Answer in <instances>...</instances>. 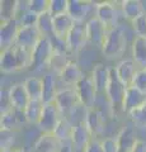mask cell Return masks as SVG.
I'll return each mask as SVG.
<instances>
[{"label": "cell", "instance_id": "32", "mask_svg": "<svg viewBox=\"0 0 146 152\" xmlns=\"http://www.w3.org/2000/svg\"><path fill=\"white\" fill-rule=\"evenodd\" d=\"M130 118V121L134 123L135 126L140 127H146V103L144 105L139 107L137 109H135L131 113L127 114Z\"/></svg>", "mask_w": 146, "mask_h": 152}, {"label": "cell", "instance_id": "30", "mask_svg": "<svg viewBox=\"0 0 146 152\" xmlns=\"http://www.w3.org/2000/svg\"><path fill=\"white\" fill-rule=\"evenodd\" d=\"M0 126H1V131H12V132H17L21 128V123L17 118L15 110L12 109L7 113L1 114L0 118Z\"/></svg>", "mask_w": 146, "mask_h": 152}, {"label": "cell", "instance_id": "22", "mask_svg": "<svg viewBox=\"0 0 146 152\" xmlns=\"http://www.w3.org/2000/svg\"><path fill=\"white\" fill-rule=\"evenodd\" d=\"M75 22L67 13L54 17V37L57 39L65 41L70 31L74 28Z\"/></svg>", "mask_w": 146, "mask_h": 152}, {"label": "cell", "instance_id": "18", "mask_svg": "<svg viewBox=\"0 0 146 152\" xmlns=\"http://www.w3.org/2000/svg\"><path fill=\"white\" fill-rule=\"evenodd\" d=\"M90 75L98 95H106L108 83H109L111 67H107L104 64H97Z\"/></svg>", "mask_w": 146, "mask_h": 152}, {"label": "cell", "instance_id": "21", "mask_svg": "<svg viewBox=\"0 0 146 152\" xmlns=\"http://www.w3.org/2000/svg\"><path fill=\"white\" fill-rule=\"evenodd\" d=\"M43 80V94H42V102L45 104L47 103H54L56 94L59 91V86H57V80L59 79V74L56 75L54 71H48L45 72V75L42 76Z\"/></svg>", "mask_w": 146, "mask_h": 152}, {"label": "cell", "instance_id": "8", "mask_svg": "<svg viewBox=\"0 0 146 152\" xmlns=\"http://www.w3.org/2000/svg\"><path fill=\"white\" fill-rule=\"evenodd\" d=\"M43 37L38 31L37 26L32 27H21L17 34V39L14 46H18L21 48H24L28 51H33L40 39Z\"/></svg>", "mask_w": 146, "mask_h": 152}, {"label": "cell", "instance_id": "35", "mask_svg": "<svg viewBox=\"0 0 146 152\" xmlns=\"http://www.w3.org/2000/svg\"><path fill=\"white\" fill-rule=\"evenodd\" d=\"M135 37H146V13L131 22Z\"/></svg>", "mask_w": 146, "mask_h": 152}, {"label": "cell", "instance_id": "17", "mask_svg": "<svg viewBox=\"0 0 146 152\" xmlns=\"http://www.w3.org/2000/svg\"><path fill=\"white\" fill-rule=\"evenodd\" d=\"M94 138L93 134L89 131V128L87 127L85 122H81L79 124L74 126L73 129V136H71V145L74 147L75 151H80L83 152L85 150V147L88 146V143Z\"/></svg>", "mask_w": 146, "mask_h": 152}, {"label": "cell", "instance_id": "13", "mask_svg": "<svg viewBox=\"0 0 146 152\" xmlns=\"http://www.w3.org/2000/svg\"><path fill=\"white\" fill-rule=\"evenodd\" d=\"M83 71L75 61H69L62 69L59 71L60 81L65 85V88H75L76 84L83 79Z\"/></svg>", "mask_w": 146, "mask_h": 152}, {"label": "cell", "instance_id": "24", "mask_svg": "<svg viewBox=\"0 0 146 152\" xmlns=\"http://www.w3.org/2000/svg\"><path fill=\"white\" fill-rule=\"evenodd\" d=\"M61 142L54 134L41 133L33 145V152H59Z\"/></svg>", "mask_w": 146, "mask_h": 152}, {"label": "cell", "instance_id": "1", "mask_svg": "<svg viewBox=\"0 0 146 152\" xmlns=\"http://www.w3.org/2000/svg\"><path fill=\"white\" fill-rule=\"evenodd\" d=\"M55 57V48L50 37H42L40 42L32 51V66L29 70L42 72L43 69L52 66Z\"/></svg>", "mask_w": 146, "mask_h": 152}, {"label": "cell", "instance_id": "39", "mask_svg": "<svg viewBox=\"0 0 146 152\" xmlns=\"http://www.w3.org/2000/svg\"><path fill=\"white\" fill-rule=\"evenodd\" d=\"M102 147L104 152H120L117 137H107V138L102 140Z\"/></svg>", "mask_w": 146, "mask_h": 152}, {"label": "cell", "instance_id": "5", "mask_svg": "<svg viewBox=\"0 0 146 152\" xmlns=\"http://www.w3.org/2000/svg\"><path fill=\"white\" fill-rule=\"evenodd\" d=\"M97 4L83 0H69L67 14L75 23H87L89 19L95 17Z\"/></svg>", "mask_w": 146, "mask_h": 152}, {"label": "cell", "instance_id": "3", "mask_svg": "<svg viewBox=\"0 0 146 152\" xmlns=\"http://www.w3.org/2000/svg\"><path fill=\"white\" fill-rule=\"evenodd\" d=\"M126 86L121 83L118 75L116 72V67H111V75H109V83L107 86L106 96L109 100L113 110H122V103H123Z\"/></svg>", "mask_w": 146, "mask_h": 152}, {"label": "cell", "instance_id": "11", "mask_svg": "<svg viewBox=\"0 0 146 152\" xmlns=\"http://www.w3.org/2000/svg\"><path fill=\"white\" fill-rule=\"evenodd\" d=\"M19 28L21 24L15 18L1 20V27H0V46H1V50L14 46Z\"/></svg>", "mask_w": 146, "mask_h": 152}, {"label": "cell", "instance_id": "28", "mask_svg": "<svg viewBox=\"0 0 146 152\" xmlns=\"http://www.w3.org/2000/svg\"><path fill=\"white\" fill-rule=\"evenodd\" d=\"M45 103L42 100H31L29 104L24 109V114L27 118V123L31 126H37L41 119L42 112H43Z\"/></svg>", "mask_w": 146, "mask_h": 152}, {"label": "cell", "instance_id": "25", "mask_svg": "<svg viewBox=\"0 0 146 152\" xmlns=\"http://www.w3.org/2000/svg\"><path fill=\"white\" fill-rule=\"evenodd\" d=\"M132 60L140 70H146V37H135L131 46Z\"/></svg>", "mask_w": 146, "mask_h": 152}, {"label": "cell", "instance_id": "10", "mask_svg": "<svg viewBox=\"0 0 146 152\" xmlns=\"http://www.w3.org/2000/svg\"><path fill=\"white\" fill-rule=\"evenodd\" d=\"M65 42H66V46L70 53H76V52L81 50L88 43L85 23H75L74 28L70 31Z\"/></svg>", "mask_w": 146, "mask_h": 152}, {"label": "cell", "instance_id": "23", "mask_svg": "<svg viewBox=\"0 0 146 152\" xmlns=\"http://www.w3.org/2000/svg\"><path fill=\"white\" fill-rule=\"evenodd\" d=\"M85 124L89 128V131H90L94 138H98V136L104 129L106 122L103 119L101 112L97 108H89L85 117Z\"/></svg>", "mask_w": 146, "mask_h": 152}, {"label": "cell", "instance_id": "14", "mask_svg": "<svg viewBox=\"0 0 146 152\" xmlns=\"http://www.w3.org/2000/svg\"><path fill=\"white\" fill-rule=\"evenodd\" d=\"M146 103V94L142 93L135 86H128L126 89L123 103H122V110L125 114L131 113L139 107L144 105Z\"/></svg>", "mask_w": 146, "mask_h": 152}, {"label": "cell", "instance_id": "16", "mask_svg": "<svg viewBox=\"0 0 146 152\" xmlns=\"http://www.w3.org/2000/svg\"><path fill=\"white\" fill-rule=\"evenodd\" d=\"M116 67V72L118 75V77L121 80V83L125 85L126 88L132 86L135 76L137 74V71L140 70L137 67V65L134 62L132 58H127V60H122L120 61Z\"/></svg>", "mask_w": 146, "mask_h": 152}, {"label": "cell", "instance_id": "27", "mask_svg": "<svg viewBox=\"0 0 146 152\" xmlns=\"http://www.w3.org/2000/svg\"><path fill=\"white\" fill-rule=\"evenodd\" d=\"M24 88L29 95L31 100H42V94H43V80L38 76H29L24 81Z\"/></svg>", "mask_w": 146, "mask_h": 152}, {"label": "cell", "instance_id": "4", "mask_svg": "<svg viewBox=\"0 0 146 152\" xmlns=\"http://www.w3.org/2000/svg\"><path fill=\"white\" fill-rule=\"evenodd\" d=\"M62 119V115L59 110L57 105L54 103H47L43 107L41 119L37 124V129L41 133H47V134H54L56 127L59 126L60 121Z\"/></svg>", "mask_w": 146, "mask_h": 152}, {"label": "cell", "instance_id": "19", "mask_svg": "<svg viewBox=\"0 0 146 152\" xmlns=\"http://www.w3.org/2000/svg\"><path fill=\"white\" fill-rule=\"evenodd\" d=\"M0 70H1L3 74L7 75L21 71L19 61H18V56L14 46L1 50V53H0Z\"/></svg>", "mask_w": 146, "mask_h": 152}, {"label": "cell", "instance_id": "6", "mask_svg": "<svg viewBox=\"0 0 146 152\" xmlns=\"http://www.w3.org/2000/svg\"><path fill=\"white\" fill-rule=\"evenodd\" d=\"M75 91L78 94L79 98V103L84 105L85 108H93L95 104L98 93L94 86L92 75H84L83 79L76 84L75 86Z\"/></svg>", "mask_w": 146, "mask_h": 152}, {"label": "cell", "instance_id": "31", "mask_svg": "<svg viewBox=\"0 0 146 152\" xmlns=\"http://www.w3.org/2000/svg\"><path fill=\"white\" fill-rule=\"evenodd\" d=\"M37 28L43 37H54V17L50 12H46L38 17Z\"/></svg>", "mask_w": 146, "mask_h": 152}, {"label": "cell", "instance_id": "37", "mask_svg": "<svg viewBox=\"0 0 146 152\" xmlns=\"http://www.w3.org/2000/svg\"><path fill=\"white\" fill-rule=\"evenodd\" d=\"M38 17L37 14H34L33 12H31L29 9L23 14V15L18 19L21 27H32V26H37V22H38Z\"/></svg>", "mask_w": 146, "mask_h": 152}, {"label": "cell", "instance_id": "2", "mask_svg": "<svg viewBox=\"0 0 146 152\" xmlns=\"http://www.w3.org/2000/svg\"><path fill=\"white\" fill-rule=\"evenodd\" d=\"M126 45L127 39L125 29L121 26L113 27L108 29L104 43L102 46V52L107 58H117L125 52Z\"/></svg>", "mask_w": 146, "mask_h": 152}, {"label": "cell", "instance_id": "40", "mask_svg": "<svg viewBox=\"0 0 146 152\" xmlns=\"http://www.w3.org/2000/svg\"><path fill=\"white\" fill-rule=\"evenodd\" d=\"M132 86L137 88L142 93L146 94V70H139L137 74L135 76Z\"/></svg>", "mask_w": 146, "mask_h": 152}, {"label": "cell", "instance_id": "15", "mask_svg": "<svg viewBox=\"0 0 146 152\" xmlns=\"http://www.w3.org/2000/svg\"><path fill=\"white\" fill-rule=\"evenodd\" d=\"M9 99H10V105L14 110H24L31 102V98L23 83L13 84L9 88Z\"/></svg>", "mask_w": 146, "mask_h": 152}, {"label": "cell", "instance_id": "36", "mask_svg": "<svg viewBox=\"0 0 146 152\" xmlns=\"http://www.w3.org/2000/svg\"><path fill=\"white\" fill-rule=\"evenodd\" d=\"M15 134H17V132L1 131V140H0L1 151H4V150H13V146H14V143H15Z\"/></svg>", "mask_w": 146, "mask_h": 152}, {"label": "cell", "instance_id": "7", "mask_svg": "<svg viewBox=\"0 0 146 152\" xmlns=\"http://www.w3.org/2000/svg\"><path fill=\"white\" fill-rule=\"evenodd\" d=\"M55 104L57 105L62 118H67L69 114L73 112V109L79 104V98L75 91V88L64 86V89H60L56 94Z\"/></svg>", "mask_w": 146, "mask_h": 152}, {"label": "cell", "instance_id": "9", "mask_svg": "<svg viewBox=\"0 0 146 152\" xmlns=\"http://www.w3.org/2000/svg\"><path fill=\"white\" fill-rule=\"evenodd\" d=\"M85 31H87L88 43H92L102 48L106 36L108 33V28L97 17H93L85 23Z\"/></svg>", "mask_w": 146, "mask_h": 152}, {"label": "cell", "instance_id": "44", "mask_svg": "<svg viewBox=\"0 0 146 152\" xmlns=\"http://www.w3.org/2000/svg\"><path fill=\"white\" fill-rule=\"evenodd\" d=\"M14 152H27L24 148H14Z\"/></svg>", "mask_w": 146, "mask_h": 152}, {"label": "cell", "instance_id": "42", "mask_svg": "<svg viewBox=\"0 0 146 152\" xmlns=\"http://www.w3.org/2000/svg\"><path fill=\"white\" fill-rule=\"evenodd\" d=\"M131 152H146V140L139 138Z\"/></svg>", "mask_w": 146, "mask_h": 152}, {"label": "cell", "instance_id": "43", "mask_svg": "<svg viewBox=\"0 0 146 152\" xmlns=\"http://www.w3.org/2000/svg\"><path fill=\"white\" fill-rule=\"evenodd\" d=\"M59 152H75V150L71 145V142H64V143H61Z\"/></svg>", "mask_w": 146, "mask_h": 152}, {"label": "cell", "instance_id": "26", "mask_svg": "<svg viewBox=\"0 0 146 152\" xmlns=\"http://www.w3.org/2000/svg\"><path fill=\"white\" fill-rule=\"evenodd\" d=\"M121 10L123 17L130 22H134L140 15H142L145 12V8L142 3L139 0H123L121 1Z\"/></svg>", "mask_w": 146, "mask_h": 152}, {"label": "cell", "instance_id": "33", "mask_svg": "<svg viewBox=\"0 0 146 152\" xmlns=\"http://www.w3.org/2000/svg\"><path fill=\"white\" fill-rule=\"evenodd\" d=\"M69 9V0H50V9L48 12L52 17H57L61 14L67 13Z\"/></svg>", "mask_w": 146, "mask_h": 152}, {"label": "cell", "instance_id": "29", "mask_svg": "<svg viewBox=\"0 0 146 152\" xmlns=\"http://www.w3.org/2000/svg\"><path fill=\"white\" fill-rule=\"evenodd\" d=\"M73 129H74L73 123L70 122L67 118H62V119L60 121L59 126L56 127L54 136L61 142V143H64V142H70L71 141V136H73Z\"/></svg>", "mask_w": 146, "mask_h": 152}, {"label": "cell", "instance_id": "20", "mask_svg": "<svg viewBox=\"0 0 146 152\" xmlns=\"http://www.w3.org/2000/svg\"><path fill=\"white\" fill-rule=\"evenodd\" d=\"M116 137L120 145V152H131L136 141L139 140L135 124H127L122 127V129Z\"/></svg>", "mask_w": 146, "mask_h": 152}, {"label": "cell", "instance_id": "12", "mask_svg": "<svg viewBox=\"0 0 146 152\" xmlns=\"http://www.w3.org/2000/svg\"><path fill=\"white\" fill-rule=\"evenodd\" d=\"M95 17L104 24L108 29L117 27V7L112 1H101L95 7Z\"/></svg>", "mask_w": 146, "mask_h": 152}, {"label": "cell", "instance_id": "34", "mask_svg": "<svg viewBox=\"0 0 146 152\" xmlns=\"http://www.w3.org/2000/svg\"><path fill=\"white\" fill-rule=\"evenodd\" d=\"M28 9L33 12L37 15H41L50 9V0H29L28 1Z\"/></svg>", "mask_w": 146, "mask_h": 152}, {"label": "cell", "instance_id": "41", "mask_svg": "<svg viewBox=\"0 0 146 152\" xmlns=\"http://www.w3.org/2000/svg\"><path fill=\"white\" fill-rule=\"evenodd\" d=\"M83 152H104L102 147V140L99 138H93L85 147V150Z\"/></svg>", "mask_w": 146, "mask_h": 152}, {"label": "cell", "instance_id": "38", "mask_svg": "<svg viewBox=\"0 0 146 152\" xmlns=\"http://www.w3.org/2000/svg\"><path fill=\"white\" fill-rule=\"evenodd\" d=\"M0 112L7 113L9 110H12V105H10V99H9V88H1L0 91Z\"/></svg>", "mask_w": 146, "mask_h": 152}, {"label": "cell", "instance_id": "45", "mask_svg": "<svg viewBox=\"0 0 146 152\" xmlns=\"http://www.w3.org/2000/svg\"><path fill=\"white\" fill-rule=\"evenodd\" d=\"M1 152H14V150H4V151H1Z\"/></svg>", "mask_w": 146, "mask_h": 152}]
</instances>
